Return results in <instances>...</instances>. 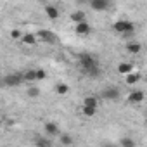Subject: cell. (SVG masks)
Wrapping results in <instances>:
<instances>
[{"label":"cell","instance_id":"20","mask_svg":"<svg viewBox=\"0 0 147 147\" xmlns=\"http://www.w3.org/2000/svg\"><path fill=\"white\" fill-rule=\"evenodd\" d=\"M61 144H62V145H71V144H73V138H71L69 135H62V137H61Z\"/></svg>","mask_w":147,"mask_h":147},{"label":"cell","instance_id":"14","mask_svg":"<svg viewBox=\"0 0 147 147\" xmlns=\"http://www.w3.org/2000/svg\"><path fill=\"white\" fill-rule=\"evenodd\" d=\"M131 67H133L131 64H128V62H121V64L118 66V71L121 73V75H128V73L131 71Z\"/></svg>","mask_w":147,"mask_h":147},{"label":"cell","instance_id":"18","mask_svg":"<svg viewBox=\"0 0 147 147\" xmlns=\"http://www.w3.org/2000/svg\"><path fill=\"white\" fill-rule=\"evenodd\" d=\"M23 78H24V80H28V82H33V80H36V71H26Z\"/></svg>","mask_w":147,"mask_h":147},{"label":"cell","instance_id":"24","mask_svg":"<svg viewBox=\"0 0 147 147\" xmlns=\"http://www.w3.org/2000/svg\"><path fill=\"white\" fill-rule=\"evenodd\" d=\"M11 36H12L14 40H18V38H23V36H21V31H19V30H12V31H11Z\"/></svg>","mask_w":147,"mask_h":147},{"label":"cell","instance_id":"11","mask_svg":"<svg viewBox=\"0 0 147 147\" xmlns=\"http://www.w3.org/2000/svg\"><path fill=\"white\" fill-rule=\"evenodd\" d=\"M45 12H47L49 19H57V18H59V11H57L54 5H47V7H45Z\"/></svg>","mask_w":147,"mask_h":147},{"label":"cell","instance_id":"19","mask_svg":"<svg viewBox=\"0 0 147 147\" xmlns=\"http://www.w3.org/2000/svg\"><path fill=\"white\" fill-rule=\"evenodd\" d=\"M83 106H94V107H97V97H87L83 100Z\"/></svg>","mask_w":147,"mask_h":147},{"label":"cell","instance_id":"16","mask_svg":"<svg viewBox=\"0 0 147 147\" xmlns=\"http://www.w3.org/2000/svg\"><path fill=\"white\" fill-rule=\"evenodd\" d=\"M55 92H57L59 95H66V94L69 92V87H67L66 83H59V85L55 87Z\"/></svg>","mask_w":147,"mask_h":147},{"label":"cell","instance_id":"25","mask_svg":"<svg viewBox=\"0 0 147 147\" xmlns=\"http://www.w3.org/2000/svg\"><path fill=\"white\" fill-rule=\"evenodd\" d=\"M35 144H36V145H50V140H45V138H38Z\"/></svg>","mask_w":147,"mask_h":147},{"label":"cell","instance_id":"22","mask_svg":"<svg viewBox=\"0 0 147 147\" xmlns=\"http://www.w3.org/2000/svg\"><path fill=\"white\" fill-rule=\"evenodd\" d=\"M45 76H47V73L43 69H36V80H45Z\"/></svg>","mask_w":147,"mask_h":147},{"label":"cell","instance_id":"5","mask_svg":"<svg viewBox=\"0 0 147 147\" xmlns=\"http://www.w3.org/2000/svg\"><path fill=\"white\" fill-rule=\"evenodd\" d=\"M144 100V92H140V90H131L130 92V95H128V102H131V104H138V102H142Z\"/></svg>","mask_w":147,"mask_h":147},{"label":"cell","instance_id":"2","mask_svg":"<svg viewBox=\"0 0 147 147\" xmlns=\"http://www.w3.org/2000/svg\"><path fill=\"white\" fill-rule=\"evenodd\" d=\"M114 30H116L118 33H123V35L126 36V35L133 33L135 26H133L130 21H116V23H114Z\"/></svg>","mask_w":147,"mask_h":147},{"label":"cell","instance_id":"15","mask_svg":"<svg viewBox=\"0 0 147 147\" xmlns=\"http://www.w3.org/2000/svg\"><path fill=\"white\" fill-rule=\"evenodd\" d=\"M140 49H142L140 43H128V45H126V50H128L130 54H138Z\"/></svg>","mask_w":147,"mask_h":147},{"label":"cell","instance_id":"6","mask_svg":"<svg viewBox=\"0 0 147 147\" xmlns=\"http://www.w3.org/2000/svg\"><path fill=\"white\" fill-rule=\"evenodd\" d=\"M23 80H24V78H21L19 75H9V76L4 78V83L9 85V87H14V85H19Z\"/></svg>","mask_w":147,"mask_h":147},{"label":"cell","instance_id":"21","mask_svg":"<svg viewBox=\"0 0 147 147\" xmlns=\"http://www.w3.org/2000/svg\"><path fill=\"white\" fill-rule=\"evenodd\" d=\"M38 95H40V90H38V88L33 87V88L28 90V97H38Z\"/></svg>","mask_w":147,"mask_h":147},{"label":"cell","instance_id":"17","mask_svg":"<svg viewBox=\"0 0 147 147\" xmlns=\"http://www.w3.org/2000/svg\"><path fill=\"white\" fill-rule=\"evenodd\" d=\"M95 113H97V107H94V106H83V114L85 116H95Z\"/></svg>","mask_w":147,"mask_h":147},{"label":"cell","instance_id":"1","mask_svg":"<svg viewBox=\"0 0 147 147\" xmlns=\"http://www.w3.org/2000/svg\"><path fill=\"white\" fill-rule=\"evenodd\" d=\"M80 62H82L83 69L88 73V75L97 76L99 73H100V69H99V66H97V61H95L92 55H88V54H82V55H80Z\"/></svg>","mask_w":147,"mask_h":147},{"label":"cell","instance_id":"7","mask_svg":"<svg viewBox=\"0 0 147 147\" xmlns=\"http://www.w3.org/2000/svg\"><path fill=\"white\" fill-rule=\"evenodd\" d=\"M102 95H104L106 99H111V100H118V99H119V90H118V88H114V87H113V88H106Z\"/></svg>","mask_w":147,"mask_h":147},{"label":"cell","instance_id":"13","mask_svg":"<svg viewBox=\"0 0 147 147\" xmlns=\"http://www.w3.org/2000/svg\"><path fill=\"white\" fill-rule=\"evenodd\" d=\"M45 131H47L49 135H57V133H59V126H57L55 123H47V125H45Z\"/></svg>","mask_w":147,"mask_h":147},{"label":"cell","instance_id":"4","mask_svg":"<svg viewBox=\"0 0 147 147\" xmlns=\"http://www.w3.org/2000/svg\"><path fill=\"white\" fill-rule=\"evenodd\" d=\"M90 5H92L94 11L102 12V11H107V7H109V0H90Z\"/></svg>","mask_w":147,"mask_h":147},{"label":"cell","instance_id":"3","mask_svg":"<svg viewBox=\"0 0 147 147\" xmlns=\"http://www.w3.org/2000/svg\"><path fill=\"white\" fill-rule=\"evenodd\" d=\"M36 36L42 40V42H47V43H55V35L52 33V31H49V30H40L38 33H36Z\"/></svg>","mask_w":147,"mask_h":147},{"label":"cell","instance_id":"23","mask_svg":"<svg viewBox=\"0 0 147 147\" xmlns=\"http://www.w3.org/2000/svg\"><path fill=\"white\" fill-rule=\"evenodd\" d=\"M121 145H128V147H133V145H135V142H133L131 138H123V140H121Z\"/></svg>","mask_w":147,"mask_h":147},{"label":"cell","instance_id":"10","mask_svg":"<svg viewBox=\"0 0 147 147\" xmlns=\"http://www.w3.org/2000/svg\"><path fill=\"white\" fill-rule=\"evenodd\" d=\"M140 73H128L126 75V83L128 85H135V83H138L140 82Z\"/></svg>","mask_w":147,"mask_h":147},{"label":"cell","instance_id":"9","mask_svg":"<svg viewBox=\"0 0 147 147\" xmlns=\"http://www.w3.org/2000/svg\"><path fill=\"white\" fill-rule=\"evenodd\" d=\"M76 33H78V35H83V36H87V35L90 33V26H88V23H87V21H83V23H78V24H76Z\"/></svg>","mask_w":147,"mask_h":147},{"label":"cell","instance_id":"12","mask_svg":"<svg viewBox=\"0 0 147 147\" xmlns=\"http://www.w3.org/2000/svg\"><path fill=\"white\" fill-rule=\"evenodd\" d=\"M23 42H24L26 45H35V43H36V35L26 33V35H23Z\"/></svg>","mask_w":147,"mask_h":147},{"label":"cell","instance_id":"8","mask_svg":"<svg viewBox=\"0 0 147 147\" xmlns=\"http://www.w3.org/2000/svg\"><path fill=\"white\" fill-rule=\"evenodd\" d=\"M71 21L73 23H83V21H87V14L83 12V11H76V12H73L71 14Z\"/></svg>","mask_w":147,"mask_h":147}]
</instances>
